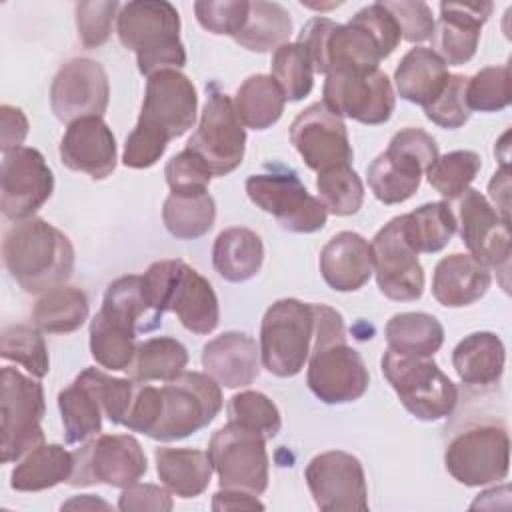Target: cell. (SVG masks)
Returning <instances> with one entry per match:
<instances>
[{"mask_svg":"<svg viewBox=\"0 0 512 512\" xmlns=\"http://www.w3.org/2000/svg\"><path fill=\"white\" fill-rule=\"evenodd\" d=\"M78 378L82 382H86L92 392L96 394L104 416L112 422V424H122L128 418V412L132 408L134 402V394H136V386L138 380H128V378H114L98 368H84Z\"/></svg>","mask_w":512,"mask_h":512,"instance_id":"47","label":"cell"},{"mask_svg":"<svg viewBox=\"0 0 512 512\" xmlns=\"http://www.w3.org/2000/svg\"><path fill=\"white\" fill-rule=\"evenodd\" d=\"M320 274L336 292H356L374 274L372 246L358 232H338L320 250Z\"/></svg>","mask_w":512,"mask_h":512,"instance_id":"25","label":"cell"},{"mask_svg":"<svg viewBox=\"0 0 512 512\" xmlns=\"http://www.w3.org/2000/svg\"><path fill=\"white\" fill-rule=\"evenodd\" d=\"M266 442L262 434L232 420L218 428L208 442V456L220 488L264 494L270 478Z\"/></svg>","mask_w":512,"mask_h":512,"instance_id":"9","label":"cell"},{"mask_svg":"<svg viewBox=\"0 0 512 512\" xmlns=\"http://www.w3.org/2000/svg\"><path fill=\"white\" fill-rule=\"evenodd\" d=\"M160 414V388L150 386L148 382H138L132 408L124 426L132 432L150 434Z\"/></svg>","mask_w":512,"mask_h":512,"instance_id":"56","label":"cell"},{"mask_svg":"<svg viewBox=\"0 0 512 512\" xmlns=\"http://www.w3.org/2000/svg\"><path fill=\"white\" fill-rule=\"evenodd\" d=\"M74 464V452L62 444H40L16 462L10 474V486L18 492L54 488L70 480Z\"/></svg>","mask_w":512,"mask_h":512,"instance_id":"32","label":"cell"},{"mask_svg":"<svg viewBox=\"0 0 512 512\" xmlns=\"http://www.w3.org/2000/svg\"><path fill=\"white\" fill-rule=\"evenodd\" d=\"M318 198L330 214L352 216L362 208L364 184L350 164H338L318 172Z\"/></svg>","mask_w":512,"mask_h":512,"instance_id":"43","label":"cell"},{"mask_svg":"<svg viewBox=\"0 0 512 512\" xmlns=\"http://www.w3.org/2000/svg\"><path fill=\"white\" fill-rule=\"evenodd\" d=\"M202 366L220 386L244 388L260 374V348L246 332H222L204 344Z\"/></svg>","mask_w":512,"mask_h":512,"instance_id":"24","label":"cell"},{"mask_svg":"<svg viewBox=\"0 0 512 512\" xmlns=\"http://www.w3.org/2000/svg\"><path fill=\"white\" fill-rule=\"evenodd\" d=\"M250 2L246 0H202L194 2V12L196 20L200 26L212 34H226V36H236L246 18H248Z\"/></svg>","mask_w":512,"mask_h":512,"instance_id":"52","label":"cell"},{"mask_svg":"<svg viewBox=\"0 0 512 512\" xmlns=\"http://www.w3.org/2000/svg\"><path fill=\"white\" fill-rule=\"evenodd\" d=\"M482 158L474 150H454L438 156L426 170L430 186L448 200L460 198L480 172Z\"/></svg>","mask_w":512,"mask_h":512,"instance_id":"45","label":"cell"},{"mask_svg":"<svg viewBox=\"0 0 512 512\" xmlns=\"http://www.w3.org/2000/svg\"><path fill=\"white\" fill-rule=\"evenodd\" d=\"M74 462L70 486L100 482L112 488H126L148 470L146 454L130 434H100L74 450Z\"/></svg>","mask_w":512,"mask_h":512,"instance_id":"14","label":"cell"},{"mask_svg":"<svg viewBox=\"0 0 512 512\" xmlns=\"http://www.w3.org/2000/svg\"><path fill=\"white\" fill-rule=\"evenodd\" d=\"M0 148L2 154L16 150L22 146L28 134V118L26 114L10 104L0 106Z\"/></svg>","mask_w":512,"mask_h":512,"instance_id":"58","label":"cell"},{"mask_svg":"<svg viewBox=\"0 0 512 512\" xmlns=\"http://www.w3.org/2000/svg\"><path fill=\"white\" fill-rule=\"evenodd\" d=\"M116 32L124 48L136 54L138 70L152 76L160 70H180L186 50L180 40L178 10L166 0H134L122 4Z\"/></svg>","mask_w":512,"mask_h":512,"instance_id":"3","label":"cell"},{"mask_svg":"<svg viewBox=\"0 0 512 512\" xmlns=\"http://www.w3.org/2000/svg\"><path fill=\"white\" fill-rule=\"evenodd\" d=\"M316 338L314 302L276 300L260 324V362L280 378L296 376L310 358Z\"/></svg>","mask_w":512,"mask_h":512,"instance_id":"4","label":"cell"},{"mask_svg":"<svg viewBox=\"0 0 512 512\" xmlns=\"http://www.w3.org/2000/svg\"><path fill=\"white\" fill-rule=\"evenodd\" d=\"M60 160L74 172H84L92 180L108 178L118 160L112 128L100 116L80 118L68 124L60 140Z\"/></svg>","mask_w":512,"mask_h":512,"instance_id":"22","label":"cell"},{"mask_svg":"<svg viewBox=\"0 0 512 512\" xmlns=\"http://www.w3.org/2000/svg\"><path fill=\"white\" fill-rule=\"evenodd\" d=\"M506 350L494 332H472L452 350V366L468 386H492L504 372Z\"/></svg>","mask_w":512,"mask_h":512,"instance_id":"29","label":"cell"},{"mask_svg":"<svg viewBox=\"0 0 512 512\" xmlns=\"http://www.w3.org/2000/svg\"><path fill=\"white\" fill-rule=\"evenodd\" d=\"M492 284L490 270L470 254L444 256L432 276V296L446 308H462L480 300Z\"/></svg>","mask_w":512,"mask_h":512,"instance_id":"27","label":"cell"},{"mask_svg":"<svg viewBox=\"0 0 512 512\" xmlns=\"http://www.w3.org/2000/svg\"><path fill=\"white\" fill-rule=\"evenodd\" d=\"M220 384L202 372H182L160 386V414L148 434L154 440H182L208 426L222 410Z\"/></svg>","mask_w":512,"mask_h":512,"instance_id":"8","label":"cell"},{"mask_svg":"<svg viewBox=\"0 0 512 512\" xmlns=\"http://www.w3.org/2000/svg\"><path fill=\"white\" fill-rule=\"evenodd\" d=\"M492 2H442L434 26V52L446 66H462L476 54L484 22L492 14Z\"/></svg>","mask_w":512,"mask_h":512,"instance_id":"23","label":"cell"},{"mask_svg":"<svg viewBox=\"0 0 512 512\" xmlns=\"http://www.w3.org/2000/svg\"><path fill=\"white\" fill-rule=\"evenodd\" d=\"M356 16L372 30V34L378 38L386 58L396 50V46L400 44V28L396 24V20L392 18V14L384 8L382 2H374L364 6L362 10L356 12Z\"/></svg>","mask_w":512,"mask_h":512,"instance_id":"57","label":"cell"},{"mask_svg":"<svg viewBox=\"0 0 512 512\" xmlns=\"http://www.w3.org/2000/svg\"><path fill=\"white\" fill-rule=\"evenodd\" d=\"M164 176L172 194L206 192L212 180V174L206 168V164L186 148L168 160Z\"/></svg>","mask_w":512,"mask_h":512,"instance_id":"53","label":"cell"},{"mask_svg":"<svg viewBox=\"0 0 512 512\" xmlns=\"http://www.w3.org/2000/svg\"><path fill=\"white\" fill-rule=\"evenodd\" d=\"M380 368L402 406L414 418L436 422L454 412L458 388L434 360L388 348L380 360Z\"/></svg>","mask_w":512,"mask_h":512,"instance_id":"6","label":"cell"},{"mask_svg":"<svg viewBox=\"0 0 512 512\" xmlns=\"http://www.w3.org/2000/svg\"><path fill=\"white\" fill-rule=\"evenodd\" d=\"M446 62L426 46L410 48L394 70L396 92L402 100L428 106L448 82Z\"/></svg>","mask_w":512,"mask_h":512,"instance_id":"28","label":"cell"},{"mask_svg":"<svg viewBox=\"0 0 512 512\" xmlns=\"http://www.w3.org/2000/svg\"><path fill=\"white\" fill-rule=\"evenodd\" d=\"M88 312L90 304L84 290L60 284L42 292L32 310V322L46 334H70L88 320Z\"/></svg>","mask_w":512,"mask_h":512,"instance_id":"36","label":"cell"},{"mask_svg":"<svg viewBox=\"0 0 512 512\" xmlns=\"http://www.w3.org/2000/svg\"><path fill=\"white\" fill-rule=\"evenodd\" d=\"M306 382L324 404H346L366 394L370 374L360 352L344 340L316 346L310 352Z\"/></svg>","mask_w":512,"mask_h":512,"instance_id":"18","label":"cell"},{"mask_svg":"<svg viewBox=\"0 0 512 512\" xmlns=\"http://www.w3.org/2000/svg\"><path fill=\"white\" fill-rule=\"evenodd\" d=\"M62 508H90V510L104 508V510H110V504H106L104 500H100V498H96L92 494H82V496H74L72 500L64 502Z\"/></svg>","mask_w":512,"mask_h":512,"instance_id":"61","label":"cell"},{"mask_svg":"<svg viewBox=\"0 0 512 512\" xmlns=\"http://www.w3.org/2000/svg\"><path fill=\"white\" fill-rule=\"evenodd\" d=\"M232 102L246 128L266 130L280 120L286 96L270 74H252L238 86Z\"/></svg>","mask_w":512,"mask_h":512,"instance_id":"35","label":"cell"},{"mask_svg":"<svg viewBox=\"0 0 512 512\" xmlns=\"http://www.w3.org/2000/svg\"><path fill=\"white\" fill-rule=\"evenodd\" d=\"M370 246L378 290L396 302L418 300L424 292V268L402 234L400 216L384 224Z\"/></svg>","mask_w":512,"mask_h":512,"instance_id":"20","label":"cell"},{"mask_svg":"<svg viewBox=\"0 0 512 512\" xmlns=\"http://www.w3.org/2000/svg\"><path fill=\"white\" fill-rule=\"evenodd\" d=\"M0 356L24 366L34 378H44L50 370L48 348L42 332L36 326H6L0 336Z\"/></svg>","mask_w":512,"mask_h":512,"instance_id":"46","label":"cell"},{"mask_svg":"<svg viewBox=\"0 0 512 512\" xmlns=\"http://www.w3.org/2000/svg\"><path fill=\"white\" fill-rule=\"evenodd\" d=\"M228 420L262 434L266 440L278 436L282 428L278 406L258 390H244L234 394L228 402Z\"/></svg>","mask_w":512,"mask_h":512,"instance_id":"48","label":"cell"},{"mask_svg":"<svg viewBox=\"0 0 512 512\" xmlns=\"http://www.w3.org/2000/svg\"><path fill=\"white\" fill-rule=\"evenodd\" d=\"M510 66H488L466 82V106L472 112H500L510 104Z\"/></svg>","mask_w":512,"mask_h":512,"instance_id":"49","label":"cell"},{"mask_svg":"<svg viewBox=\"0 0 512 512\" xmlns=\"http://www.w3.org/2000/svg\"><path fill=\"white\" fill-rule=\"evenodd\" d=\"M188 364L186 346L170 336L148 338L138 344L132 370V378L138 382H170L178 378Z\"/></svg>","mask_w":512,"mask_h":512,"instance_id":"41","label":"cell"},{"mask_svg":"<svg viewBox=\"0 0 512 512\" xmlns=\"http://www.w3.org/2000/svg\"><path fill=\"white\" fill-rule=\"evenodd\" d=\"M54 174L40 150L20 146L4 152L0 168V208L2 214L20 222L32 218L52 196Z\"/></svg>","mask_w":512,"mask_h":512,"instance_id":"17","label":"cell"},{"mask_svg":"<svg viewBox=\"0 0 512 512\" xmlns=\"http://www.w3.org/2000/svg\"><path fill=\"white\" fill-rule=\"evenodd\" d=\"M212 510L224 512V510H264V504L258 500L256 494L244 492V490H232V488H220L212 496Z\"/></svg>","mask_w":512,"mask_h":512,"instance_id":"59","label":"cell"},{"mask_svg":"<svg viewBox=\"0 0 512 512\" xmlns=\"http://www.w3.org/2000/svg\"><path fill=\"white\" fill-rule=\"evenodd\" d=\"M390 350L432 358L444 344V328L440 320L428 312L394 314L384 328Z\"/></svg>","mask_w":512,"mask_h":512,"instance_id":"37","label":"cell"},{"mask_svg":"<svg viewBox=\"0 0 512 512\" xmlns=\"http://www.w3.org/2000/svg\"><path fill=\"white\" fill-rule=\"evenodd\" d=\"M438 156V144L426 130L402 128L366 168L368 186L382 204H402L416 194L422 174Z\"/></svg>","mask_w":512,"mask_h":512,"instance_id":"5","label":"cell"},{"mask_svg":"<svg viewBox=\"0 0 512 512\" xmlns=\"http://www.w3.org/2000/svg\"><path fill=\"white\" fill-rule=\"evenodd\" d=\"M44 388L34 376L4 366L0 374V460L18 462L44 444Z\"/></svg>","mask_w":512,"mask_h":512,"instance_id":"7","label":"cell"},{"mask_svg":"<svg viewBox=\"0 0 512 512\" xmlns=\"http://www.w3.org/2000/svg\"><path fill=\"white\" fill-rule=\"evenodd\" d=\"M216 220V202L206 192L172 194L164 200L162 222L178 240H196L204 236Z\"/></svg>","mask_w":512,"mask_h":512,"instance_id":"40","label":"cell"},{"mask_svg":"<svg viewBox=\"0 0 512 512\" xmlns=\"http://www.w3.org/2000/svg\"><path fill=\"white\" fill-rule=\"evenodd\" d=\"M466 82V76L450 74L442 92L424 106L426 118L446 130L464 126L470 118V110L466 106Z\"/></svg>","mask_w":512,"mask_h":512,"instance_id":"50","label":"cell"},{"mask_svg":"<svg viewBox=\"0 0 512 512\" xmlns=\"http://www.w3.org/2000/svg\"><path fill=\"white\" fill-rule=\"evenodd\" d=\"M304 478L316 506L324 512H366L368 486L362 462L344 450L316 454Z\"/></svg>","mask_w":512,"mask_h":512,"instance_id":"16","label":"cell"},{"mask_svg":"<svg viewBox=\"0 0 512 512\" xmlns=\"http://www.w3.org/2000/svg\"><path fill=\"white\" fill-rule=\"evenodd\" d=\"M264 262L262 238L242 226L222 230L212 248L214 270L228 282H246L254 278Z\"/></svg>","mask_w":512,"mask_h":512,"instance_id":"31","label":"cell"},{"mask_svg":"<svg viewBox=\"0 0 512 512\" xmlns=\"http://www.w3.org/2000/svg\"><path fill=\"white\" fill-rule=\"evenodd\" d=\"M196 110V88L180 70H160L148 76L138 122L124 142L122 164L136 170L154 166L168 142L194 126Z\"/></svg>","mask_w":512,"mask_h":512,"instance_id":"1","label":"cell"},{"mask_svg":"<svg viewBox=\"0 0 512 512\" xmlns=\"http://www.w3.org/2000/svg\"><path fill=\"white\" fill-rule=\"evenodd\" d=\"M508 168H500L496 170V174L492 176L490 184H488V192L490 198L496 204V210L510 220V178H508Z\"/></svg>","mask_w":512,"mask_h":512,"instance_id":"60","label":"cell"},{"mask_svg":"<svg viewBox=\"0 0 512 512\" xmlns=\"http://www.w3.org/2000/svg\"><path fill=\"white\" fill-rule=\"evenodd\" d=\"M324 104L340 118L378 126L390 120L396 96L380 68H334L324 80Z\"/></svg>","mask_w":512,"mask_h":512,"instance_id":"10","label":"cell"},{"mask_svg":"<svg viewBox=\"0 0 512 512\" xmlns=\"http://www.w3.org/2000/svg\"><path fill=\"white\" fill-rule=\"evenodd\" d=\"M58 410L64 426V440L70 446H82L102 432L104 410L92 388L78 376L74 382L60 390Z\"/></svg>","mask_w":512,"mask_h":512,"instance_id":"34","label":"cell"},{"mask_svg":"<svg viewBox=\"0 0 512 512\" xmlns=\"http://www.w3.org/2000/svg\"><path fill=\"white\" fill-rule=\"evenodd\" d=\"M292 34L290 12L278 2H250L248 18L234 42L250 52H272L288 42Z\"/></svg>","mask_w":512,"mask_h":512,"instance_id":"38","label":"cell"},{"mask_svg":"<svg viewBox=\"0 0 512 512\" xmlns=\"http://www.w3.org/2000/svg\"><path fill=\"white\" fill-rule=\"evenodd\" d=\"M384 8L392 14L396 20L400 34L404 40L418 44L434 34V16L426 2L420 0H396V2H382Z\"/></svg>","mask_w":512,"mask_h":512,"instance_id":"54","label":"cell"},{"mask_svg":"<svg viewBox=\"0 0 512 512\" xmlns=\"http://www.w3.org/2000/svg\"><path fill=\"white\" fill-rule=\"evenodd\" d=\"M110 102L108 74L96 60L72 58L60 66L50 86V106L60 122L104 116Z\"/></svg>","mask_w":512,"mask_h":512,"instance_id":"19","label":"cell"},{"mask_svg":"<svg viewBox=\"0 0 512 512\" xmlns=\"http://www.w3.org/2000/svg\"><path fill=\"white\" fill-rule=\"evenodd\" d=\"M460 238L470 256L484 264L488 270H496L502 278V288L508 292L512 236L510 220L504 218L478 190L468 188L460 196L458 206Z\"/></svg>","mask_w":512,"mask_h":512,"instance_id":"15","label":"cell"},{"mask_svg":"<svg viewBox=\"0 0 512 512\" xmlns=\"http://www.w3.org/2000/svg\"><path fill=\"white\" fill-rule=\"evenodd\" d=\"M100 312L136 334L154 330L162 322V316H158L146 300L142 276L136 274L120 276L106 288Z\"/></svg>","mask_w":512,"mask_h":512,"instance_id":"33","label":"cell"},{"mask_svg":"<svg viewBox=\"0 0 512 512\" xmlns=\"http://www.w3.org/2000/svg\"><path fill=\"white\" fill-rule=\"evenodd\" d=\"M448 474L464 486H486L508 476L510 438L506 428L482 424L454 436L444 452Z\"/></svg>","mask_w":512,"mask_h":512,"instance_id":"13","label":"cell"},{"mask_svg":"<svg viewBox=\"0 0 512 512\" xmlns=\"http://www.w3.org/2000/svg\"><path fill=\"white\" fill-rule=\"evenodd\" d=\"M186 150L196 154L212 176H226L234 172L244 160V124L234 110L232 98L218 92L216 86L210 88L198 128L188 138Z\"/></svg>","mask_w":512,"mask_h":512,"instance_id":"11","label":"cell"},{"mask_svg":"<svg viewBox=\"0 0 512 512\" xmlns=\"http://www.w3.org/2000/svg\"><path fill=\"white\" fill-rule=\"evenodd\" d=\"M290 142L314 172L350 164L354 158L344 120L324 102L310 104L292 120Z\"/></svg>","mask_w":512,"mask_h":512,"instance_id":"21","label":"cell"},{"mask_svg":"<svg viewBox=\"0 0 512 512\" xmlns=\"http://www.w3.org/2000/svg\"><path fill=\"white\" fill-rule=\"evenodd\" d=\"M156 472L162 484L180 498L200 496L212 480V462L208 452L196 448L160 446L154 450Z\"/></svg>","mask_w":512,"mask_h":512,"instance_id":"30","label":"cell"},{"mask_svg":"<svg viewBox=\"0 0 512 512\" xmlns=\"http://www.w3.org/2000/svg\"><path fill=\"white\" fill-rule=\"evenodd\" d=\"M402 234L410 248L420 254L442 250L456 232V216L446 202H428L400 216Z\"/></svg>","mask_w":512,"mask_h":512,"instance_id":"39","label":"cell"},{"mask_svg":"<svg viewBox=\"0 0 512 512\" xmlns=\"http://www.w3.org/2000/svg\"><path fill=\"white\" fill-rule=\"evenodd\" d=\"M272 78L282 88L286 100H304L314 86V66L308 50L300 42H286L272 54Z\"/></svg>","mask_w":512,"mask_h":512,"instance_id":"44","label":"cell"},{"mask_svg":"<svg viewBox=\"0 0 512 512\" xmlns=\"http://www.w3.org/2000/svg\"><path fill=\"white\" fill-rule=\"evenodd\" d=\"M4 266L12 280L28 294L64 284L74 270L70 238L42 218L16 222L2 242Z\"/></svg>","mask_w":512,"mask_h":512,"instance_id":"2","label":"cell"},{"mask_svg":"<svg viewBox=\"0 0 512 512\" xmlns=\"http://www.w3.org/2000/svg\"><path fill=\"white\" fill-rule=\"evenodd\" d=\"M166 312H174L188 332L200 336L214 332L220 322L218 296L212 284L184 260L176 268Z\"/></svg>","mask_w":512,"mask_h":512,"instance_id":"26","label":"cell"},{"mask_svg":"<svg viewBox=\"0 0 512 512\" xmlns=\"http://www.w3.org/2000/svg\"><path fill=\"white\" fill-rule=\"evenodd\" d=\"M122 4L116 0H92L76 4V28L84 48L102 46L112 34V22Z\"/></svg>","mask_w":512,"mask_h":512,"instance_id":"51","label":"cell"},{"mask_svg":"<svg viewBox=\"0 0 512 512\" xmlns=\"http://www.w3.org/2000/svg\"><path fill=\"white\" fill-rule=\"evenodd\" d=\"M136 332L98 312L90 320V354L96 364L108 370H128L138 344Z\"/></svg>","mask_w":512,"mask_h":512,"instance_id":"42","label":"cell"},{"mask_svg":"<svg viewBox=\"0 0 512 512\" xmlns=\"http://www.w3.org/2000/svg\"><path fill=\"white\" fill-rule=\"evenodd\" d=\"M174 508L172 496L168 488L156 486V484H140L134 482L126 488H122V494L118 498V510L122 512H140V510H156V512H168Z\"/></svg>","mask_w":512,"mask_h":512,"instance_id":"55","label":"cell"},{"mask_svg":"<svg viewBox=\"0 0 512 512\" xmlns=\"http://www.w3.org/2000/svg\"><path fill=\"white\" fill-rule=\"evenodd\" d=\"M248 198L278 224L294 234H312L326 226L328 210L320 198L308 194L294 172H262L246 180Z\"/></svg>","mask_w":512,"mask_h":512,"instance_id":"12","label":"cell"}]
</instances>
